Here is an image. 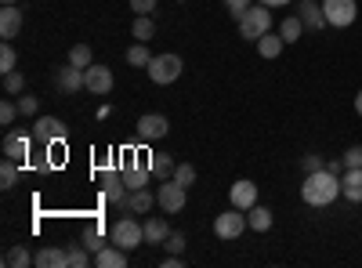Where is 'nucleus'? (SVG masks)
<instances>
[{
    "instance_id": "nucleus-23",
    "label": "nucleus",
    "mask_w": 362,
    "mask_h": 268,
    "mask_svg": "<svg viewBox=\"0 0 362 268\" xmlns=\"http://www.w3.org/2000/svg\"><path fill=\"white\" fill-rule=\"evenodd\" d=\"M283 44H286V40H283L279 33H264V37L257 40V54H261V58H279V54H283Z\"/></svg>"
},
{
    "instance_id": "nucleus-16",
    "label": "nucleus",
    "mask_w": 362,
    "mask_h": 268,
    "mask_svg": "<svg viewBox=\"0 0 362 268\" xmlns=\"http://www.w3.org/2000/svg\"><path fill=\"white\" fill-rule=\"evenodd\" d=\"M33 141H37L33 134L11 131V134L4 138V156H11V160H25V156H29V145H33Z\"/></svg>"
},
{
    "instance_id": "nucleus-18",
    "label": "nucleus",
    "mask_w": 362,
    "mask_h": 268,
    "mask_svg": "<svg viewBox=\"0 0 362 268\" xmlns=\"http://www.w3.org/2000/svg\"><path fill=\"white\" fill-rule=\"evenodd\" d=\"M80 243H83V247H87L90 254H98V250H105V247H109L112 240H109V235L102 232V225L95 221V225H87V228L80 232Z\"/></svg>"
},
{
    "instance_id": "nucleus-25",
    "label": "nucleus",
    "mask_w": 362,
    "mask_h": 268,
    "mask_svg": "<svg viewBox=\"0 0 362 268\" xmlns=\"http://www.w3.org/2000/svg\"><path fill=\"white\" fill-rule=\"evenodd\" d=\"M300 33H305V22H300V15H286L283 25H279V37H283L286 44H293V40H300Z\"/></svg>"
},
{
    "instance_id": "nucleus-35",
    "label": "nucleus",
    "mask_w": 362,
    "mask_h": 268,
    "mask_svg": "<svg viewBox=\"0 0 362 268\" xmlns=\"http://www.w3.org/2000/svg\"><path fill=\"white\" fill-rule=\"evenodd\" d=\"M18 102H4V105H0V124H4V127H11L15 120H18Z\"/></svg>"
},
{
    "instance_id": "nucleus-26",
    "label": "nucleus",
    "mask_w": 362,
    "mask_h": 268,
    "mask_svg": "<svg viewBox=\"0 0 362 268\" xmlns=\"http://www.w3.org/2000/svg\"><path fill=\"white\" fill-rule=\"evenodd\" d=\"M66 261H69V268H87L90 264V250L76 240V243H66Z\"/></svg>"
},
{
    "instance_id": "nucleus-9",
    "label": "nucleus",
    "mask_w": 362,
    "mask_h": 268,
    "mask_svg": "<svg viewBox=\"0 0 362 268\" xmlns=\"http://www.w3.org/2000/svg\"><path fill=\"white\" fill-rule=\"evenodd\" d=\"M51 83L58 87L62 95H76L80 87H87V80H83V69H76L73 62H66V66H58L54 73H51Z\"/></svg>"
},
{
    "instance_id": "nucleus-17",
    "label": "nucleus",
    "mask_w": 362,
    "mask_h": 268,
    "mask_svg": "<svg viewBox=\"0 0 362 268\" xmlns=\"http://www.w3.org/2000/svg\"><path fill=\"white\" fill-rule=\"evenodd\" d=\"M297 15H300V22H305V29H322L326 25L322 4H315V0H297Z\"/></svg>"
},
{
    "instance_id": "nucleus-4",
    "label": "nucleus",
    "mask_w": 362,
    "mask_h": 268,
    "mask_svg": "<svg viewBox=\"0 0 362 268\" xmlns=\"http://www.w3.org/2000/svg\"><path fill=\"white\" fill-rule=\"evenodd\" d=\"M181 69H185V62H181L177 54H153V62H148V80L167 87L181 76Z\"/></svg>"
},
{
    "instance_id": "nucleus-40",
    "label": "nucleus",
    "mask_w": 362,
    "mask_h": 268,
    "mask_svg": "<svg viewBox=\"0 0 362 268\" xmlns=\"http://www.w3.org/2000/svg\"><path fill=\"white\" fill-rule=\"evenodd\" d=\"M326 163H322V156H315V153H308L305 160H300V170H305V174H315V170H322Z\"/></svg>"
},
{
    "instance_id": "nucleus-30",
    "label": "nucleus",
    "mask_w": 362,
    "mask_h": 268,
    "mask_svg": "<svg viewBox=\"0 0 362 268\" xmlns=\"http://www.w3.org/2000/svg\"><path fill=\"white\" fill-rule=\"evenodd\" d=\"M18 185V160L4 156V163H0V189H15Z\"/></svg>"
},
{
    "instance_id": "nucleus-8",
    "label": "nucleus",
    "mask_w": 362,
    "mask_h": 268,
    "mask_svg": "<svg viewBox=\"0 0 362 268\" xmlns=\"http://www.w3.org/2000/svg\"><path fill=\"white\" fill-rule=\"evenodd\" d=\"M167 131H170V120H167L163 112H145V116H138V138H141V141H163Z\"/></svg>"
},
{
    "instance_id": "nucleus-22",
    "label": "nucleus",
    "mask_w": 362,
    "mask_h": 268,
    "mask_svg": "<svg viewBox=\"0 0 362 268\" xmlns=\"http://www.w3.org/2000/svg\"><path fill=\"white\" fill-rule=\"evenodd\" d=\"M167 235H170V228H167V221H163L160 214L145 221V243H160V247H163Z\"/></svg>"
},
{
    "instance_id": "nucleus-42",
    "label": "nucleus",
    "mask_w": 362,
    "mask_h": 268,
    "mask_svg": "<svg viewBox=\"0 0 362 268\" xmlns=\"http://www.w3.org/2000/svg\"><path fill=\"white\" fill-rule=\"evenodd\" d=\"M185 261H181V254H167V261H163V268H181Z\"/></svg>"
},
{
    "instance_id": "nucleus-7",
    "label": "nucleus",
    "mask_w": 362,
    "mask_h": 268,
    "mask_svg": "<svg viewBox=\"0 0 362 268\" xmlns=\"http://www.w3.org/2000/svg\"><path fill=\"white\" fill-rule=\"evenodd\" d=\"M189 189L185 185H177L174 177H163V185L156 189V203H160V211L163 214H177V211H185V196Z\"/></svg>"
},
{
    "instance_id": "nucleus-13",
    "label": "nucleus",
    "mask_w": 362,
    "mask_h": 268,
    "mask_svg": "<svg viewBox=\"0 0 362 268\" xmlns=\"http://www.w3.org/2000/svg\"><path fill=\"white\" fill-rule=\"evenodd\" d=\"M228 199H232V206H239V211H250V206L257 203V185L250 182V177H239V182L232 185V192H228Z\"/></svg>"
},
{
    "instance_id": "nucleus-5",
    "label": "nucleus",
    "mask_w": 362,
    "mask_h": 268,
    "mask_svg": "<svg viewBox=\"0 0 362 268\" xmlns=\"http://www.w3.org/2000/svg\"><path fill=\"white\" fill-rule=\"evenodd\" d=\"M322 15H326V25L348 29L358 18V4L355 0H322Z\"/></svg>"
},
{
    "instance_id": "nucleus-44",
    "label": "nucleus",
    "mask_w": 362,
    "mask_h": 268,
    "mask_svg": "<svg viewBox=\"0 0 362 268\" xmlns=\"http://www.w3.org/2000/svg\"><path fill=\"white\" fill-rule=\"evenodd\" d=\"M355 112H358V116H362V91H358V95H355Z\"/></svg>"
},
{
    "instance_id": "nucleus-41",
    "label": "nucleus",
    "mask_w": 362,
    "mask_h": 268,
    "mask_svg": "<svg viewBox=\"0 0 362 268\" xmlns=\"http://www.w3.org/2000/svg\"><path fill=\"white\" fill-rule=\"evenodd\" d=\"M131 11L134 15H153L156 11V0H131Z\"/></svg>"
},
{
    "instance_id": "nucleus-12",
    "label": "nucleus",
    "mask_w": 362,
    "mask_h": 268,
    "mask_svg": "<svg viewBox=\"0 0 362 268\" xmlns=\"http://www.w3.org/2000/svg\"><path fill=\"white\" fill-rule=\"evenodd\" d=\"M116 206H119L124 214H148V211L156 206V196L148 192V185H145V189H131V192L124 196V203H116Z\"/></svg>"
},
{
    "instance_id": "nucleus-24",
    "label": "nucleus",
    "mask_w": 362,
    "mask_h": 268,
    "mask_svg": "<svg viewBox=\"0 0 362 268\" xmlns=\"http://www.w3.org/2000/svg\"><path fill=\"white\" fill-rule=\"evenodd\" d=\"M247 221H250L254 232H268L272 228V211H268V206H261V203H254L250 211H247Z\"/></svg>"
},
{
    "instance_id": "nucleus-32",
    "label": "nucleus",
    "mask_w": 362,
    "mask_h": 268,
    "mask_svg": "<svg viewBox=\"0 0 362 268\" xmlns=\"http://www.w3.org/2000/svg\"><path fill=\"white\" fill-rule=\"evenodd\" d=\"M4 91H8V95H22V91H25V73H18V69L4 73Z\"/></svg>"
},
{
    "instance_id": "nucleus-31",
    "label": "nucleus",
    "mask_w": 362,
    "mask_h": 268,
    "mask_svg": "<svg viewBox=\"0 0 362 268\" xmlns=\"http://www.w3.org/2000/svg\"><path fill=\"white\" fill-rule=\"evenodd\" d=\"M69 62L76 69H87V66H95V54H90L87 44H76V47H69Z\"/></svg>"
},
{
    "instance_id": "nucleus-1",
    "label": "nucleus",
    "mask_w": 362,
    "mask_h": 268,
    "mask_svg": "<svg viewBox=\"0 0 362 268\" xmlns=\"http://www.w3.org/2000/svg\"><path fill=\"white\" fill-rule=\"evenodd\" d=\"M341 196V174L334 170H315V174H305V185H300V199L308 206H329Z\"/></svg>"
},
{
    "instance_id": "nucleus-19",
    "label": "nucleus",
    "mask_w": 362,
    "mask_h": 268,
    "mask_svg": "<svg viewBox=\"0 0 362 268\" xmlns=\"http://www.w3.org/2000/svg\"><path fill=\"white\" fill-rule=\"evenodd\" d=\"M95 264H98V268H127V250L116 247V243H109L105 250L95 254Z\"/></svg>"
},
{
    "instance_id": "nucleus-14",
    "label": "nucleus",
    "mask_w": 362,
    "mask_h": 268,
    "mask_svg": "<svg viewBox=\"0 0 362 268\" xmlns=\"http://www.w3.org/2000/svg\"><path fill=\"white\" fill-rule=\"evenodd\" d=\"M18 33H22V8L18 4H4L0 8V37L15 40Z\"/></svg>"
},
{
    "instance_id": "nucleus-10",
    "label": "nucleus",
    "mask_w": 362,
    "mask_h": 268,
    "mask_svg": "<svg viewBox=\"0 0 362 268\" xmlns=\"http://www.w3.org/2000/svg\"><path fill=\"white\" fill-rule=\"evenodd\" d=\"M83 80H87L83 91L98 95V98H105V95L112 91V83H116V76H112L109 66H87V69H83Z\"/></svg>"
},
{
    "instance_id": "nucleus-20",
    "label": "nucleus",
    "mask_w": 362,
    "mask_h": 268,
    "mask_svg": "<svg viewBox=\"0 0 362 268\" xmlns=\"http://www.w3.org/2000/svg\"><path fill=\"white\" fill-rule=\"evenodd\" d=\"M37 264L40 268H69L66 247H44V250H37Z\"/></svg>"
},
{
    "instance_id": "nucleus-27",
    "label": "nucleus",
    "mask_w": 362,
    "mask_h": 268,
    "mask_svg": "<svg viewBox=\"0 0 362 268\" xmlns=\"http://www.w3.org/2000/svg\"><path fill=\"white\" fill-rule=\"evenodd\" d=\"M148 62H153L148 47H145L141 40H134V47H127V66H134V69H148Z\"/></svg>"
},
{
    "instance_id": "nucleus-11",
    "label": "nucleus",
    "mask_w": 362,
    "mask_h": 268,
    "mask_svg": "<svg viewBox=\"0 0 362 268\" xmlns=\"http://www.w3.org/2000/svg\"><path fill=\"white\" fill-rule=\"evenodd\" d=\"M33 138L40 145H58V141H66V124L58 120V116H40L33 124Z\"/></svg>"
},
{
    "instance_id": "nucleus-28",
    "label": "nucleus",
    "mask_w": 362,
    "mask_h": 268,
    "mask_svg": "<svg viewBox=\"0 0 362 268\" xmlns=\"http://www.w3.org/2000/svg\"><path fill=\"white\" fill-rule=\"evenodd\" d=\"M131 33H134V40L148 44V40H153V33H156V25H153V18H148V15H134V25H131Z\"/></svg>"
},
{
    "instance_id": "nucleus-6",
    "label": "nucleus",
    "mask_w": 362,
    "mask_h": 268,
    "mask_svg": "<svg viewBox=\"0 0 362 268\" xmlns=\"http://www.w3.org/2000/svg\"><path fill=\"white\" fill-rule=\"evenodd\" d=\"M250 228V221H247V211H239V206H228L225 214H218L214 218V232L221 235V240H239Z\"/></svg>"
},
{
    "instance_id": "nucleus-37",
    "label": "nucleus",
    "mask_w": 362,
    "mask_h": 268,
    "mask_svg": "<svg viewBox=\"0 0 362 268\" xmlns=\"http://www.w3.org/2000/svg\"><path fill=\"white\" fill-rule=\"evenodd\" d=\"M250 4H254V0H225V8H228V15H232L235 22L247 15V8H250Z\"/></svg>"
},
{
    "instance_id": "nucleus-3",
    "label": "nucleus",
    "mask_w": 362,
    "mask_h": 268,
    "mask_svg": "<svg viewBox=\"0 0 362 268\" xmlns=\"http://www.w3.org/2000/svg\"><path fill=\"white\" fill-rule=\"evenodd\" d=\"M109 240L124 250H138L145 243V225H138L134 218H119L112 228H109Z\"/></svg>"
},
{
    "instance_id": "nucleus-15",
    "label": "nucleus",
    "mask_w": 362,
    "mask_h": 268,
    "mask_svg": "<svg viewBox=\"0 0 362 268\" xmlns=\"http://www.w3.org/2000/svg\"><path fill=\"white\" fill-rule=\"evenodd\" d=\"M341 196L351 203H362V167H348L341 174Z\"/></svg>"
},
{
    "instance_id": "nucleus-43",
    "label": "nucleus",
    "mask_w": 362,
    "mask_h": 268,
    "mask_svg": "<svg viewBox=\"0 0 362 268\" xmlns=\"http://www.w3.org/2000/svg\"><path fill=\"white\" fill-rule=\"evenodd\" d=\"M257 4H264V8H286V4H293V0H257Z\"/></svg>"
},
{
    "instance_id": "nucleus-34",
    "label": "nucleus",
    "mask_w": 362,
    "mask_h": 268,
    "mask_svg": "<svg viewBox=\"0 0 362 268\" xmlns=\"http://www.w3.org/2000/svg\"><path fill=\"white\" fill-rule=\"evenodd\" d=\"M15 66H18V54H15L11 40H4V47H0V69H4V73H11Z\"/></svg>"
},
{
    "instance_id": "nucleus-33",
    "label": "nucleus",
    "mask_w": 362,
    "mask_h": 268,
    "mask_svg": "<svg viewBox=\"0 0 362 268\" xmlns=\"http://www.w3.org/2000/svg\"><path fill=\"white\" fill-rule=\"evenodd\" d=\"M174 182H177V185H185V189H189V185H196V167H192V163H177Z\"/></svg>"
},
{
    "instance_id": "nucleus-45",
    "label": "nucleus",
    "mask_w": 362,
    "mask_h": 268,
    "mask_svg": "<svg viewBox=\"0 0 362 268\" xmlns=\"http://www.w3.org/2000/svg\"><path fill=\"white\" fill-rule=\"evenodd\" d=\"M4 4H18V0H4Z\"/></svg>"
},
{
    "instance_id": "nucleus-21",
    "label": "nucleus",
    "mask_w": 362,
    "mask_h": 268,
    "mask_svg": "<svg viewBox=\"0 0 362 268\" xmlns=\"http://www.w3.org/2000/svg\"><path fill=\"white\" fill-rule=\"evenodd\" d=\"M148 170H153L156 177H174L177 163H174L167 153H148Z\"/></svg>"
},
{
    "instance_id": "nucleus-2",
    "label": "nucleus",
    "mask_w": 362,
    "mask_h": 268,
    "mask_svg": "<svg viewBox=\"0 0 362 268\" xmlns=\"http://www.w3.org/2000/svg\"><path fill=\"white\" fill-rule=\"evenodd\" d=\"M264 33H272V8H264V4H250L247 15L239 18V37L257 44Z\"/></svg>"
},
{
    "instance_id": "nucleus-36",
    "label": "nucleus",
    "mask_w": 362,
    "mask_h": 268,
    "mask_svg": "<svg viewBox=\"0 0 362 268\" xmlns=\"http://www.w3.org/2000/svg\"><path fill=\"white\" fill-rule=\"evenodd\" d=\"M163 247H167V254H181V250L189 247V240H185V235H181V232H170L167 240H163Z\"/></svg>"
},
{
    "instance_id": "nucleus-38",
    "label": "nucleus",
    "mask_w": 362,
    "mask_h": 268,
    "mask_svg": "<svg viewBox=\"0 0 362 268\" xmlns=\"http://www.w3.org/2000/svg\"><path fill=\"white\" fill-rule=\"evenodd\" d=\"M18 109H22V116H37L40 98H33V95H22V98H18Z\"/></svg>"
},
{
    "instance_id": "nucleus-29",
    "label": "nucleus",
    "mask_w": 362,
    "mask_h": 268,
    "mask_svg": "<svg viewBox=\"0 0 362 268\" xmlns=\"http://www.w3.org/2000/svg\"><path fill=\"white\" fill-rule=\"evenodd\" d=\"M4 264H11V268H25V264H37V254H29V250H25V243H22V247H11V250L4 254Z\"/></svg>"
},
{
    "instance_id": "nucleus-39",
    "label": "nucleus",
    "mask_w": 362,
    "mask_h": 268,
    "mask_svg": "<svg viewBox=\"0 0 362 268\" xmlns=\"http://www.w3.org/2000/svg\"><path fill=\"white\" fill-rule=\"evenodd\" d=\"M341 160H344V170H348V167H362V145H351Z\"/></svg>"
}]
</instances>
